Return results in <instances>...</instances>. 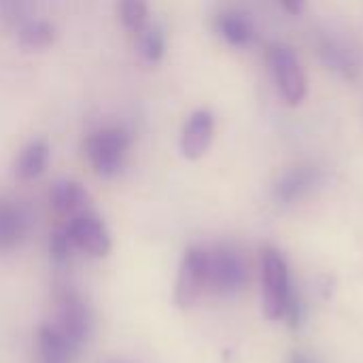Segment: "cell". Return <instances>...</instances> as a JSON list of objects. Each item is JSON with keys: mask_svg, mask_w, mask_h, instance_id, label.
Returning a JSON list of instances; mask_svg holds the SVG:
<instances>
[{"mask_svg": "<svg viewBox=\"0 0 363 363\" xmlns=\"http://www.w3.org/2000/svg\"><path fill=\"white\" fill-rule=\"evenodd\" d=\"M57 38V30L53 23L45 21V19H34V21H28L19 34H17V43L21 49L26 51H43V49H49Z\"/></svg>", "mask_w": 363, "mask_h": 363, "instance_id": "obj_16", "label": "cell"}, {"mask_svg": "<svg viewBox=\"0 0 363 363\" xmlns=\"http://www.w3.org/2000/svg\"><path fill=\"white\" fill-rule=\"evenodd\" d=\"M319 183V170L313 166H296L289 168L287 172H283V177L277 181V198L285 204H291L300 198H304L306 194H311L315 189V185Z\"/></svg>", "mask_w": 363, "mask_h": 363, "instance_id": "obj_13", "label": "cell"}, {"mask_svg": "<svg viewBox=\"0 0 363 363\" xmlns=\"http://www.w3.org/2000/svg\"><path fill=\"white\" fill-rule=\"evenodd\" d=\"M249 270L242 255L230 247L208 251V291L215 296H236L247 285Z\"/></svg>", "mask_w": 363, "mask_h": 363, "instance_id": "obj_5", "label": "cell"}, {"mask_svg": "<svg viewBox=\"0 0 363 363\" xmlns=\"http://www.w3.org/2000/svg\"><path fill=\"white\" fill-rule=\"evenodd\" d=\"M291 363H313V362H311L306 355H294V357H291Z\"/></svg>", "mask_w": 363, "mask_h": 363, "instance_id": "obj_21", "label": "cell"}, {"mask_svg": "<svg viewBox=\"0 0 363 363\" xmlns=\"http://www.w3.org/2000/svg\"><path fill=\"white\" fill-rule=\"evenodd\" d=\"M138 38V55L143 57V62L155 66L162 62L164 53H166V34L160 26H145L140 32H136Z\"/></svg>", "mask_w": 363, "mask_h": 363, "instance_id": "obj_17", "label": "cell"}, {"mask_svg": "<svg viewBox=\"0 0 363 363\" xmlns=\"http://www.w3.org/2000/svg\"><path fill=\"white\" fill-rule=\"evenodd\" d=\"M119 19L128 32H140L149 21V0H119Z\"/></svg>", "mask_w": 363, "mask_h": 363, "instance_id": "obj_18", "label": "cell"}, {"mask_svg": "<svg viewBox=\"0 0 363 363\" xmlns=\"http://www.w3.org/2000/svg\"><path fill=\"white\" fill-rule=\"evenodd\" d=\"M28 232L30 219L26 211L15 202L0 198V253H9L21 247Z\"/></svg>", "mask_w": 363, "mask_h": 363, "instance_id": "obj_10", "label": "cell"}, {"mask_svg": "<svg viewBox=\"0 0 363 363\" xmlns=\"http://www.w3.org/2000/svg\"><path fill=\"white\" fill-rule=\"evenodd\" d=\"M215 30L228 45L236 49L251 47L255 40V23L251 15L240 9H228L219 13L215 17Z\"/></svg>", "mask_w": 363, "mask_h": 363, "instance_id": "obj_11", "label": "cell"}, {"mask_svg": "<svg viewBox=\"0 0 363 363\" xmlns=\"http://www.w3.org/2000/svg\"><path fill=\"white\" fill-rule=\"evenodd\" d=\"M206 291H208V249L191 247L185 251L177 274L174 302L181 308H189Z\"/></svg>", "mask_w": 363, "mask_h": 363, "instance_id": "obj_6", "label": "cell"}, {"mask_svg": "<svg viewBox=\"0 0 363 363\" xmlns=\"http://www.w3.org/2000/svg\"><path fill=\"white\" fill-rule=\"evenodd\" d=\"M266 62L270 68V74L274 79V85L279 89V96L289 104L298 106L306 100L308 96V79L306 72L296 57V53L281 43L268 45L266 51Z\"/></svg>", "mask_w": 363, "mask_h": 363, "instance_id": "obj_3", "label": "cell"}, {"mask_svg": "<svg viewBox=\"0 0 363 363\" xmlns=\"http://www.w3.org/2000/svg\"><path fill=\"white\" fill-rule=\"evenodd\" d=\"M72 242H70V236L66 232V225L64 228H57L51 238H49V257L55 266H64L70 257H72Z\"/></svg>", "mask_w": 363, "mask_h": 363, "instance_id": "obj_19", "label": "cell"}, {"mask_svg": "<svg viewBox=\"0 0 363 363\" xmlns=\"http://www.w3.org/2000/svg\"><path fill=\"white\" fill-rule=\"evenodd\" d=\"M132 138L119 125H106L89 134L85 143V153L98 177H117L125 164Z\"/></svg>", "mask_w": 363, "mask_h": 363, "instance_id": "obj_2", "label": "cell"}, {"mask_svg": "<svg viewBox=\"0 0 363 363\" xmlns=\"http://www.w3.org/2000/svg\"><path fill=\"white\" fill-rule=\"evenodd\" d=\"M38 359L40 363H72L77 351L68 345V340L51 325H43L38 330Z\"/></svg>", "mask_w": 363, "mask_h": 363, "instance_id": "obj_15", "label": "cell"}, {"mask_svg": "<svg viewBox=\"0 0 363 363\" xmlns=\"http://www.w3.org/2000/svg\"><path fill=\"white\" fill-rule=\"evenodd\" d=\"M319 49V60L323 66L345 79H355L362 72V57L359 53L345 43L342 38L336 36H323L317 45Z\"/></svg>", "mask_w": 363, "mask_h": 363, "instance_id": "obj_9", "label": "cell"}, {"mask_svg": "<svg viewBox=\"0 0 363 363\" xmlns=\"http://www.w3.org/2000/svg\"><path fill=\"white\" fill-rule=\"evenodd\" d=\"M289 298H291V287H289L287 262L274 247H266L262 253V311H264V317L268 321L283 319Z\"/></svg>", "mask_w": 363, "mask_h": 363, "instance_id": "obj_4", "label": "cell"}, {"mask_svg": "<svg viewBox=\"0 0 363 363\" xmlns=\"http://www.w3.org/2000/svg\"><path fill=\"white\" fill-rule=\"evenodd\" d=\"M49 204L57 215L72 219L81 213H87L89 194L81 183L72 179H60L49 189Z\"/></svg>", "mask_w": 363, "mask_h": 363, "instance_id": "obj_12", "label": "cell"}, {"mask_svg": "<svg viewBox=\"0 0 363 363\" xmlns=\"http://www.w3.org/2000/svg\"><path fill=\"white\" fill-rule=\"evenodd\" d=\"M215 138V117L211 111L206 108H198L194 111L181 132V140H179V149L181 155L189 162H196L200 157L206 155V151L211 149Z\"/></svg>", "mask_w": 363, "mask_h": 363, "instance_id": "obj_8", "label": "cell"}, {"mask_svg": "<svg viewBox=\"0 0 363 363\" xmlns=\"http://www.w3.org/2000/svg\"><path fill=\"white\" fill-rule=\"evenodd\" d=\"M66 232L77 251L91 257H106L111 253V236L106 225L91 213H81L66 223Z\"/></svg>", "mask_w": 363, "mask_h": 363, "instance_id": "obj_7", "label": "cell"}, {"mask_svg": "<svg viewBox=\"0 0 363 363\" xmlns=\"http://www.w3.org/2000/svg\"><path fill=\"white\" fill-rule=\"evenodd\" d=\"M281 4L289 15H302L306 9V0H281Z\"/></svg>", "mask_w": 363, "mask_h": 363, "instance_id": "obj_20", "label": "cell"}, {"mask_svg": "<svg viewBox=\"0 0 363 363\" xmlns=\"http://www.w3.org/2000/svg\"><path fill=\"white\" fill-rule=\"evenodd\" d=\"M51 157V149L49 143L43 138H34L30 140L15 157L13 162V177L19 181H34L38 179L49 164Z\"/></svg>", "mask_w": 363, "mask_h": 363, "instance_id": "obj_14", "label": "cell"}, {"mask_svg": "<svg viewBox=\"0 0 363 363\" xmlns=\"http://www.w3.org/2000/svg\"><path fill=\"white\" fill-rule=\"evenodd\" d=\"M51 325L79 353L94 332V313L77 289L60 287L55 291V317Z\"/></svg>", "mask_w": 363, "mask_h": 363, "instance_id": "obj_1", "label": "cell"}]
</instances>
